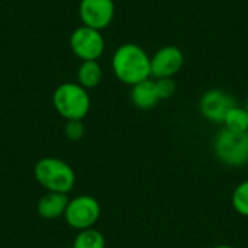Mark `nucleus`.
I'll return each instance as SVG.
<instances>
[{
  "label": "nucleus",
  "mask_w": 248,
  "mask_h": 248,
  "mask_svg": "<svg viewBox=\"0 0 248 248\" xmlns=\"http://www.w3.org/2000/svg\"><path fill=\"white\" fill-rule=\"evenodd\" d=\"M36 182L46 190L68 195L76 185V173L64 160L55 157H44L33 167Z\"/></svg>",
  "instance_id": "f03ea898"
},
{
  "label": "nucleus",
  "mask_w": 248,
  "mask_h": 248,
  "mask_svg": "<svg viewBox=\"0 0 248 248\" xmlns=\"http://www.w3.org/2000/svg\"><path fill=\"white\" fill-rule=\"evenodd\" d=\"M70 48L81 61H97L105 51V38L100 31L81 25L73 31Z\"/></svg>",
  "instance_id": "423d86ee"
},
{
  "label": "nucleus",
  "mask_w": 248,
  "mask_h": 248,
  "mask_svg": "<svg viewBox=\"0 0 248 248\" xmlns=\"http://www.w3.org/2000/svg\"><path fill=\"white\" fill-rule=\"evenodd\" d=\"M235 106L232 96L221 89L205 92L199 102V110L205 119L214 124H224L227 113Z\"/></svg>",
  "instance_id": "6e6552de"
},
{
  "label": "nucleus",
  "mask_w": 248,
  "mask_h": 248,
  "mask_svg": "<svg viewBox=\"0 0 248 248\" xmlns=\"http://www.w3.org/2000/svg\"><path fill=\"white\" fill-rule=\"evenodd\" d=\"M212 248H235L232 247V246H227V244H221V246H215V247Z\"/></svg>",
  "instance_id": "a211bd4d"
},
{
  "label": "nucleus",
  "mask_w": 248,
  "mask_h": 248,
  "mask_svg": "<svg viewBox=\"0 0 248 248\" xmlns=\"http://www.w3.org/2000/svg\"><path fill=\"white\" fill-rule=\"evenodd\" d=\"M103 78V70L97 61H83L77 70V83L86 90L94 89Z\"/></svg>",
  "instance_id": "f8f14e48"
},
{
  "label": "nucleus",
  "mask_w": 248,
  "mask_h": 248,
  "mask_svg": "<svg viewBox=\"0 0 248 248\" xmlns=\"http://www.w3.org/2000/svg\"><path fill=\"white\" fill-rule=\"evenodd\" d=\"M106 241L100 231L94 228L78 231L73 241V248H105Z\"/></svg>",
  "instance_id": "4468645a"
},
{
  "label": "nucleus",
  "mask_w": 248,
  "mask_h": 248,
  "mask_svg": "<svg viewBox=\"0 0 248 248\" xmlns=\"http://www.w3.org/2000/svg\"><path fill=\"white\" fill-rule=\"evenodd\" d=\"M225 129L232 132H248V112L246 108L234 106L224 119Z\"/></svg>",
  "instance_id": "ddd939ff"
},
{
  "label": "nucleus",
  "mask_w": 248,
  "mask_h": 248,
  "mask_svg": "<svg viewBox=\"0 0 248 248\" xmlns=\"http://www.w3.org/2000/svg\"><path fill=\"white\" fill-rule=\"evenodd\" d=\"M246 109H247V112H248V102H247V106H246Z\"/></svg>",
  "instance_id": "6ab92c4d"
},
{
  "label": "nucleus",
  "mask_w": 248,
  "mask_h": 248,
  "mask_svg": "<svg viewBox=\"0 0 248 248\" xmlns=\"http://www.w3.org/2000/svg\"><path fill=\"white\" fill-rule=\"evenodd\" d=\"M155 89H157V94L160 97V100H166L170 99L174 93H176V81L173 80V77H164V78H155Z\"/></svg>",
  "instance_id": "dca6fc26"
},
{
  "label": "nucleus",
  "mask_w": 248,
  "mask_h": 248,
  "mask_svg": "<svg viewBox=\"0 0 248 248\" xmlns=\"http://www.w3.org/2000/svg\"><path fill=\"white\" fill-rule=\"evenodd\" d=\"M112 70L121 83L132 87L151 77V57L138 44H122L113 52Z\"/></svg>",
  "instance_id": "f257e3e1"
},
{
  "label": "nucleus",
  "mask_w": 248,
  "mask_h": 248,
  "mask_svg": "<svg viewBox=\"0 0 248 248\" xmlns=\"http://www.w3.org/2000/svg\"><path fill=\"white\" fill-rule=\"evenodd\" d=\"M78 15L84 26L102 31L110 25L115 16L113 0H80Z\"/></svg>",
  "instance_id": "0eeeda50"
},
{
  "label": "nucleus",
  "mask_w": 248,
  "mask_h": 248,
  "mask_svg": "<svg viewBox=\"0 0 248 248\" xmlns=\"http://www.w3.org/2000/svg\"><path fill=\"white\" fill-rule=\"evenodd\" d=\"M185 62V55L180 48L174 45L161 46L151 57V77L164 78L177 74Z\"/></svg>",
  "instance_id": "1a4fd4ad"
},
{
  "label": "nucleus",
  "mask_w": 248,
  "mask_h": 248,
  "mask_svg": "<svg viewBox=\"0 0 248 248\" xmlns=\"http://www.w3.org/2000/svg\"><path fill=\"white\" fill-rule=\"evenodd\" d=\"M55 110L67 121H83L90 110V96L78 83H62L52 94Z\"/></svg>",
  "instance_id": "7ed1b4c3"
},
{
  "label": "nucleus",
  "mask_w": 248,
  "mask_h": 248,
  "mask_svg": "<svg viewBox=\"0 0 248 248\" xmlns=\"http://www.w3.org/2000/svg\"><path fill=\"white\" fill-rule=\"evenodd\" d=\"M68 195L46 192L38 202V214L44 219H57L64 217L68 206Z\"/></svg>",
  "instance_id": "9d476101"
},
{
  "label": "nucleus",
  "mask_w": 248,
  "mask_h": 248,
  "mask_svg": "<svg viewBox=\"0 0 248 248\" xmlns=\"http://www.w3.org/2000/svg\"><path fill=\"white\" fill-rule=\"evenodd\" d=\"M217 158L227 166H244L248 163V132L222 129L214 140Z\"/></svg>",
  "instance_id": "20e7f679"
},
{
  "label": "nucleus",
  "mask_w": 248,
  "mask_h": 248,
  "mask_svg": "<svg viewBox=\"0 0 248 248\" xmlns=\"http://www.w3.org/2000/svg\"><path fill=\"white\" fill-rule=\"evenodd\" d=\"M231 203L237 214L248 218V180L241 182L235 187L231 198Z\"/></svg>",
  "instance_id": "2eb2a0df"
},
{
  "label": "nucleus",
  "mask_w": 248,
  "mask_h": 248,
  "mask_svg": "<svg viewBox=\"0 0 248 248\" xmlns=\"http://www.w3.org/2000/svg\"><path fill=\"white\" fill-rule=\"evenodd\" d=\"M131 100L138 109H142V110L153 109L160 102V97H158L157 89H155V81L148 78V80H144V81L132 86Z\"/></svg>",
  "instance_id": "9b49d317"
},
{
  "label": "nucleus",
  "mask_w": 248,
  "mask_h": 248,
  "mask_svg": "<svg viewBox=\"0 0 248 248\" xmlns=\"http://www.w3.org/2000/svg\"><path fill=\"white\" fill-rule=\"evenodd\" d=\"M99 218H100V205L97 199L89 195H81L70 199L64 214L65 222L77 231L93 228V225L99 221Z\"/></svg>",
  "instance_id": "39448f33"
},
{
  "label": "nucleus",
  "mask_w": 248,
  "mask_h": 248,
  "mask_svg": "<svg viewBox=\"0 0 248 248\" xmlns=\"http://www.w3.org/2000/svg\"><path fill=\"white\" fill-rule=\"evenodd\" d=\"M113 1H115V0H113Z\"/></svg>",
  "instance_id": "aec40b11"
},
{
  "label": "nucleus",
  "mask_w": 248,
  "mask_h": 248,
  "mask_svg": "<svg viewBox=\"0 0 248 248\" xmlns=\"http://www.w3.org/2000/svg\"><path fill=\"white\" fill-rule=\"evenodd\" d=\"M65 137L71 141H78L84 135V124L83 121L74 119V121H67L64 126Z\"/></svg>",
  "instance_id": "f3484780"
}]
</instances>
